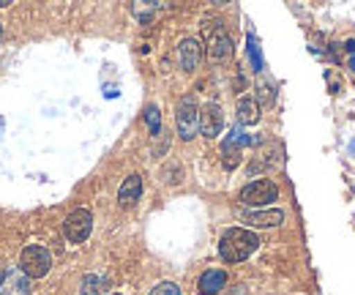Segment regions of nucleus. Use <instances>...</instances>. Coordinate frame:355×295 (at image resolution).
Masks as SVG:
<instances>
[{"label":"nucleus","instance_id":"3","mask_svg":"<svg viewBox=\"0 0 355 295\" xmlns=\"http://www.w3.org/2000/svg\"><path fill=\"white\" fill-rule=\"evenodd\" d=\"M273 200H279V186L273 180H266V178L252 180L241 189V203L249 208H266Z\"/></svg>","mask_w":355,"mask_h":295},{"label":"nucleus","instance_id":"1","mask_svg":"<svg viewBox=\"0 0 355 295\" xmlns=\"http://www.w3.org/2000/svg\"><path fill=\"white\" fill-rule=\"evenodd\" d=\"M260 246V238L252 233V230H243V227H232L227 230L219 241V254H222L224 262H243L246 257L257 252Z\"/></svg>","mask_w":355,"mask_h":295},{"label":"nucleus","instance_id":"13","mask_svg":"<svg viewBox=\"0 0 355 295\" xmlns=\"http://www.w3.org/2000/svg\"><path fill=\"white\" fill-rule=\"evenodd\" d=\"M224 287H227V273L224 271H205L200 276V285H197V290L202 295H219Z\"/></svg>","mask_w":355,"mask_h":295},{"label":"nucleus","instance_id":"6","mask_svg":"<svg viewBox=\"0 0 355 295\" xmlns=\"http://www.w3.org/2000/svg\"><path fill=\"white\" fill-rule=\"evenodd\" d=\"M90 230H93V216H90L88 208L71 211L66 216V221H63V233H66V238H69L71 244H85Z\"/></svg>","mask_w":355,"mask_h":295},{"label":"nucleus","instance_id":"23","mask_svg":"<svg viewBox=\"0 0 355 295\" xmlns=\"http://www.w3.org/2000/svg\"><path fill=\"white\" fill-rule=\"evenodd\" d=\"M350 66H353V69H355V55H353V58H350Z\"/></svg>","mask_w":355,"mask_h":295},{"label":"nucleus","instance_id":"14","mask_svg":"<svg viewBox=\"0 0 355 295\" xmlns=\"http://www.w3.org/2000/svg\"><path fill=\"white\" fill-rule=\"evenodd\" d=\"M107 293V282L96 273H88L83 279V287H80V295H104Z\"/></svg>","mask_w":355,"mask_h":295},{"label":"nucleus","instance_id":"8","mask_svg":"<svg viewBox=\"0 0 355 295\" xmlns=\"http://www.w3.org/2000/svg\"><path fill=\"white\" fill-rule=\"evenodd\" d=\"M202 60V44L197 39H183L178 44V63L183 71H194Z\"/></svg>","mask_w":355,"mask_h":295},{"label":"nucleus","instance_id":"18","mask_svg":"<svg viewBox=\"0 0 355 295\" xmlns=\"http://www.w3.org/2000/svg\"><path fill=\"white\" fill-rule=\"evenodd\" d=\"M222 162L227 169H235L238 165H241V151L238 148H222Z\"/></svg>","mask_w":355,"mask_h":295},{"label":"nucleus","instance_id":"7","mask_svg":"<svg viewBox=\"0 0 355 295\" xmlns=\"http://www.w3.org/2000/svg\"><path fill=\"white\" fill-rule=\"evenodd\" d=\"M224 128V112L219 104H205L202 110H200V134H205L208 140H214V137H219Z\"/></svg>","mask_w":355,"mask_h":295},{"label":"nucleus","instance_id":"20","mask_svg":"<svg viewBox=\"0 0 355 295\" xmlns=\"http://www.w3.org/2000/svg\"><path fill=\"white\" fill-rule=\"evenodd\" d=\"M150 295H180V287H178L175 282H162V285H156Z\"/></svg>","mask_w":355,"mask_h":295},{"label":"nucleus","instance_id":"17","mask_svg":"<svg viewBox=\"0 0 355 295\" xmlns=\"http://www.w3.org/2000/svg\"><path fill=\"white\" fill-rule=\"evenodd\" d=\"M249 58H252L254 71H263V52H260V44L254 36H249Z\"/></svg>","mask_w":355,"mask_h":295},{"label":"nucleus","instance_id":"15","mask_svg":"<svg viewBox=\"0 0 355 295\" xmlns=\"http://www.w3.org/2000/svg\"><path fill=\"white\" fill-rule=\"evenodd\" d=\"M254 142V137H249V134H243V128L238 126V128H232L230 134H227V140H224V145L222 148H243V145H252Z\"/></svg>","mask_w":355,"mask_h":295},{"label":"nucleus","instance_id":"22","mask_svg":"<svg viewBox=\"0 0 355 295\" xmlns=\"http://www.w3.org/2000/svg\"><path fill=\"white\" fill-rule=\"evenodd\" d=\"M345 47H347V52H350V55H355V42H347Z\"/></svg>","mask_w":355,"mask_h":295},{"label":"nucleus","instance_id":"5","mask_svg":"<svg viewBox=\"0 0 355 295\" xmlns=\"http://www.w3.org/2000/svg\"><path fill=\"white\" fill-rule=\"evenodd\" d=\"M175 121H178V134H180V140H194V137H197V131H200V107H197V101H194L191 96L180 99Z\"/></svg>","mask_w":355,"mask_h":295},{"label":"nucleus","instance_id":"16","mask_svg":"<svg viewBox=\"0 0 355 295\" xmlns=\"http://www.w3.org/2000/svg\"><path fill=\"white\" fill-rule=\"evenodd\" d=\"M145 124H148V128H150V134L153 137H159L162 134V112H159V107H148L145 110Z\"/></svg>","mask_w":355,"mask_h":295},{"label":"nucleus","instance_id":"11","mask_svg":"<svg viewBox=\"0 0 355 295\" xmlns=\"http://www.w3.org/2000/svg\"><path fill=\"white\" fill-rule=\"evenodd\" d=\"M139 197H142V178H139V175H129V178L121 183V189H118V203H121L123 208H129Z\"/></svg>","mask_w":355,"mask_h":295},{"label":"nucleus","instance_id":"4","mask_svg":"<svg viewBox=\"0 0 355 295\" xmlns=\"http://www.w3.org/2000/svg\"><path fill=\"white\" fill-rule=\"evenodd\" d=\"M202 33H205V47L211 60H227L232 55V39L227 36L222 22H205Z\"/></svg>","mask_w":355,"mask_h":295},{"label":"nucleus","instance_id":"21","mask_svg":"<svg viewBox=\"0 0 355 295\" xmlns=\"http://www.w3.org/2000/svg\"><path fill=\"white\" fill-rule=\"evenodd\" d=\"M260 96H263V101H266V104H270V101H273V85L260 83Z\"/></svg>","mask_w":355,"mask_h":295},{"label":"nucleus","instance_id":"12","mask_svg":"<svg viewBox=\"0 0 355 295\" xmlns=\"http://www.w3.org/2000/svg\"><path fill=\"white\" fill-rule=\"evenodd\" d=\"M260 121V101L252 96H241L238 101V124L241 126H254Z\"/></svg>","mask_w":355,"mask_h":295},{"label":"nucleus","instance_id":"2","mask_svg":"<svg viewBox=\"0 0 355 295\" xmlns=\"http://www.w3.org/2000/svg\"><path fill=\"white\" fill-rule=\"evenodd\" d=\"M52 268V254L44 246H25L19 254V271L28 279H44Z\"/></svg>","mask_w":355,"mask_h":295},{"label":"nucleus","instance_id":"10","mask_svg":"<svg viewBox=\"0 0 355 295\" xmlns=\"http://www.w3.org/2000/svg\"><path fill=\"white\" fill-rule=\"evenodd\" d=\"M243 221L249 227H279L284 221V211L279 208H257V211L243 213Z\"/></svg>","mask_w":355,"mask_h":295},{"label":"nucleus","instance_id":"19","mask_svg":"<svg viewBox=\"0 0 355 295\" xmlns=\"http://www.w3.org/2000/svg\"><path fill=\"white\" fill-rule=\"evenodd\" d=\"M159 8H162L159 3H139V6H134V14H137L139 19H145V22H148V19H150V14H153V11H159Z\"/></svg>","mask_w":355,"mask_h":295},{"label":"nucleus","instance_id":"9","mask_svg":"<svg viewBox=\"0 0 355 295\" xmlns=\"http://www.w3.org/2000/svg\"><path fill=\"white\" fill-rule=\"evenodd\" d=\"M0 295H31V279L19 268H8L0 282Z\"/></svg>","mask_w":355,"mask_h":295}]
</instances>
